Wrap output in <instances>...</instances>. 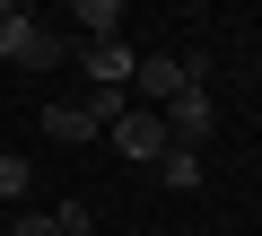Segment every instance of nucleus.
<instances>
[{"instance_id": "f257e3e1", "label": "nucleus", "mask_w": 262, "mask_h": 236, "mask_svg": "<svg viewBox=\"0 0 262 236\" xmlns=\"http://www.w3.org/2000/svg\"><path fill=\"white\" fill-rule=\"evenodd\" d=\"M0 61H18V70H53V61H61V35L35 27V9L0 0Z\"/></svg>"}, {"instance_id": "f03ea898", "label": "nucleus", "mask_w": 262, "mask_h": 236, "mask_svg": "<svg viewBox=\"0 0 262 236\" xmlns=\"http://www.w3.org/2000/svg\"><path fill=\"white\" fill-rule=\"evenodd\" d=\"M131 88H140V105L158 114V105H175L184 88H201V61H184V53H140V70H131Z\"/></svg>"}, {"instance_id": "7ed1b4c3", "label": "nucleus", "mask_w": 262, "mask_h": 236, "mask_svg": "<svg viewBox=\"0 0 262 236\" xmlns=\"http://www.w3.org/2000/svg\"><path fill=\"white\" fill-rule=\"evenodd\" d=\"M114 149H122L131 166H158V158H166L175 140H166V123H158V114L140 105V114H122V123H114Z\"/></svg>"}, {"instance_id": "20e7f679", "label": "nucleus", "mask_w": 262, "mask_h": 236, "mask_svg": "<svg viewBox=\"0 0 262 236\" xmlns=\"http://www.w3.org/2000/svg\"><path fill=\"white\" fill-rule=\"evenodd\" d=\"M158 123H166L175 149H201V140H210V88H184L175 105H158Z\"/></svg>"}, {"instance_id": "39448f33", "label": "nucleus", "mask_w": 262, "mask_h": 236, "mask_svg": "<svg viewBox=\"0 0 262 236\" xmlns=\"http://www.w3.org/2000/svg\"><path fill=\"white\" fill-rule=\"evenodd\" d=\"M79 61H88V88H131V70H140V53L122 35L114 44H79Z\"/></svg>"}, {"instance_id": "423d86ee", "label": "nucleus", "mask_w": 262, "mask_h": 236, "mask_svg": "<svg viewBox=\"0 0 262 236\" xmlns=\"http://www.w3.org/2000/svg\"><path fill=\"white\" fill-rule=\"evenodd\" d=\"M70 35L79 44H114L122 35V0H79V9H70Z\"/></svg>"}, {"instance_id": "0eeeda50", "label": "nucleus", "mask_w": 262, "mask_h": 236, "mask_svg": "<svg viewBox=\"0 0 262 236\" xmlns=\"http://www.w3.org/2000/svg\"><path fill=\"white\" fill-rule=\"evenodd\" d=\"M44 132H53V140H70V149H79V140H96V123H88L79 105H44Z\"/></svg>"}, {"instance_id": "6e6552de", "label": "nucleus", "mask_w": 262, "mask_h": 236, "mask_svg": "<svg viewBox=\"0 0 262 236\" xmlns=\"http://www.w3.org/2000/svg\"><path fill=\"white\" fill-rule=\"evenodd\" d=\"M158 175H166L175 192H192V184H201V149H166V158H158Z\"/></svg>"}, {"instance_id": "1a4fd4ad", "label": "nucleus", "mask_w": 262, "mask_h": 236, "mask_svg": "<svg viewBox=\"0 0 262 236\" xmlns=\"http://www.w3.org/2000/svg\"><path fill=\"white\" fill-rule=\"evenodd\" d=\"M35 192V166L27 158H0V201H27Z\"/></svg>"}, {"instance_id": "9d476101", "label": "nucleus", "mask_w": 262, "mask_h": 236, "mask_svg": "<svg viewBox=\"0 0 262 236\" xmlns=\"http://www.w3.org/2000/svg\"><path fill=\"white\" fill-rule=\"evenodd\" d=\"M53 236H88V201H61L53 210Z\"/></svg>"}, {"instance_id": "9b49d317", "label": "nucleus", "mask_w": 262, "mask_h": 236, "mask_svg": "<svg viewBox=\"0 0 262 236\" xmlns=\"http://www.w3.org/2000/svg\"><path fill=\"white\" fill-rule=\"evenodd\" d=\"M9 236H53V210H18V219H9Z\"/></svg>"}, {"instance_id": "f8f14e48", "label": "nucleus", "mask_w": 262, "mask_h": 236, "mask_svg": "<svg viewBox=\"0 0 262 236\" xmlns=\"http://www.w3.org/2000/svg\"><path fill=\"white\" fill-rule=\"evenodd\" d=\"M0 236H9V227H0Z\"/></svg>"}]
</instances>
